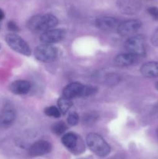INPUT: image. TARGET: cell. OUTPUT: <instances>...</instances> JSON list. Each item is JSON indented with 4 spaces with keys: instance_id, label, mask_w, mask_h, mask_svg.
<instances>
[{
    "instance_id": "f546056e",
    "label": "cell",
    "mask_w": 158,
    "mask_h": 159,
    "mask_svg": "<svg viewBox=\"0 0 158 159\" xmlns=\"http://www.w3.org/2000/svg\"><path fill=\"white\" fill-rule=\"evenodd\" d=\"M0 30H1V26H0Z\"/></svg>"
},
{
    "instance_id": "7c38bea8",
    "label": "cell",
    "mask_w": 158,
    "mask_h": 159,
    "mask_svg": "<svg viewBox=\"0 0 158 159\" xmlns=\"http://www.w3.org/2000/svg\"><path fill=\"white\" fill-rule=\"evenodd\" d=\"M119 23L117 19L110 16L99 17L95 20V25L99 29L105 31H110L118 27Z\"/></svg>"
},
{
    "instance_id": "30bf717a",
    "label": "cell",
    "mask_w": 158,
    "mask_h": 159,
    "mask_svg": "<svg viewBox=\"0 0 158 159\" xmlns=\"http://www.w3.org/2000/svg\"><path fill=\"white\" fill-rule=\"evenodd\" d=\"M138 61H139V57L127 52L118 54L114 59L115 65L121 68L133 66L138 63Z\"/></svg>"
},
{
    "instance_id": "8fae6325",
    "label": "cell",
    "mask_w": 158,
    "mask_h": 159,
    "mask_svg": "<svg viewBox=\"0 0 158 159\" xmlns=\"http://www.w3.org/2000/svg\"><path fill=\"white\" fill-rule=\"evenodd\" d=\"M117 6L121 12L127 15L136 13L140 9V5L136 0H119Z\"/></svg>"
},
{
    "instance_id": "4fadbf2b",
    "label": "cell",
    "mask_w": 158,
    "mask_h": 159,
    "mask_svg": "<svg viewBox=\"0 0 158 159\" xmlns=\"http://www.w3.org/2000/svg\"><path fill=\"white\" fill-rule=\"evenodd\" d=\"M84 85L79 82H72L65 86L63 90V96L67 99H74L76 97H81Z\"/></svg>"
},
{
    "instance_id": "277c9868",
    "label": "cell",
    "mask_w": 158,
    "mask_h": 159,
    "mask_svg": "<svg viewBox=\"0 0 158 159\" xmlns=\"http://www.w3.org/2000/svg\"><path fill=\"white\" fill-rule=\"evenodd\" d=\"M6 41L9 48L25 56L31 54V50L29 44L19 35L15 34H9L6 37Z\"/></svg>"
},
{
    "instance_id": "9a60e30c",
    "label": "cell",
    "mask_w": 158,
    "mask_h": 159,
    "mask_svg": "<svg viewBox=\"0 0 158 159\" xmlns=\"http://www.w3.org/2000/svg\"><path fill=\"white\" fill-rule=\"evenodd\" d=\"M140 73L146 78H158V61H149L143 64Z\"/></svg>"
},
{
    "instance_id": "7a4b0ae2",
    "label": "cell",
    "mask_w": 158,
    "mask_h": 159,
    "mask_svg": "<svg viewBox=\"0 0 158 159\" xmlns=\"http://www.w3.org/2000/svg\"><path fill=\"white\" fill-rule=\"evenodd\" d=\"M86 143L90 150L98 156L105 157L111 152V148L108 143L98 134H88L86 138Z\"/></svg>"
},
{
    "instance_id": "4316f807",
    "label": "cell",
    "mask_w": 158,
    "mask_h": 159,
    "mask_svg": "<svg viewBox=\"0 0 158 159\" xmlns=\"http://www.w3.org/2000/svg\"><path fill=\"white\" fill-rule=\"evenodd\" d=\"M155 88L156 89V90H158V82H156L155 84Z\"/></svg>"
},
{
    "instance_id": "5b68a950",
    "label": "cell",
    "mask_w": 158,
    "mask_h": 159,
    "mask_svg": "<svg viewBox=\"0 0 158 159\" xmlns=\"http://www.w3.org/2000/svg\"><path fill=\"white\" fill-rule=\"evenodd\" d=\"M34 55L40 61L50 62L57 57V51L53 45L42 43L37 47L34 51Z\"/></svg>"
},
{
    "instance_id": "83f0119b",
    "label": "cell",
    "mask_w": 158,
    "mask_h": 159,
    "mask_svg": "<svg viewBox=\"0 0 158 159\" xmlns=\"http://www.w3.org/2000/svg\"><path fill=\"white\" fill-rule=\"evenodd\" d=\"M156 136H157V138H158V128H157V130H156Z\"/></svg>"
},
{
    "instance_id": "5bb4252c",
    "label": "cell",
    "mask_w": 158,
    "mask_h": 159,
    "mask_svg": "<svg viewBox=\"0 0 158 159\" xmlns=\"http://www.w3.org/2000/svg\"><path fill=\"white\" fill-rule=\"evenodd\" d=\"M30 88V83L26 80H16L9 85V90L15 95L26 94L29 92Z\"/></svg>"
},
{
    "instance_id": "ac0fdd59",
    "label": "cell",
    "mask_w": 158,
    "mask_h": 159,
    "mask_svg": "<svg viewBox=\"0 0 158 159\" xmlns=\"http://www.w3.org/2000/svg\"><path fill=\"white\" fill-rule=\"evenodd\" d=\"M99 114L96 111H89L85 113L82 117V123L85 125H91L99 119Z\"/></svg>"
},
{
    "instance_id": "e0dca14e",
    "label": "cell",
    "mask_w": 158,
    "mask_h": 159,
    "mask_svg": "<svg viewBox=\"0 0 158 159\" xmlns=\"http://www.w3.org/2000/svg\"><path fill=\"white\" fill-rule=\"evenodd\" d=\"M71 107H72L71 99H67L64 96H61L57 100V108L62 114H65V113H68L70 109L71 108Z\"/></svg>"
},
{
    "instance_id": "7402d4cb",
    "label": "cell",
    "mask_w": 158,
    "mask_h": 159,
    "mask_svg": "<svg viewBox=\"0 0 158 159\" xmlns=\"http://www.w3.org/2000/svg\"><path fill=\"white\" fill-rule=\"evenodd\" d=\"M79 122V116L76 112H71L68 114V124L71 126H76Z\"/></svg>"
},
{
    "instance_id": "603a6c76",
    "label": "cell",
    "mask_w": 158,
    "mask_h": 159,
    "mask_svg": "<svg viewBox=\"0 0 158 159\" xmlns=\"http://www.w3.org/2000/svg\"><path fill=\"white\" fill-rule=\"evenodd\" d=\"M147 12L148 13L153 17L154 20H158V8L155 7V6H152V7L148 8L147 9Z\"/></svg>"
},
{
    "instance_id": "8992f818",
    "label": "cell",
    "mask_w": 158,
    "mask_h": 159,
    "mask_svg": "<svg viewBox=\"0 0 158 159\" xmlns=\"http://www.w3.org/2000/svg\"><path fill=\"white\" fill-rule=\"evenodd\" d=\"M142 26V23L138 20H129L119 23L117 32L122 37H129L139 30Z\"/></svg>"
},
{
    "instance_id": "9c48e42d",
    "label": "cell",
    "mask_w": 158,
    "mask_h": 159,
    "mask_svg": "<svg viewBox=\"0 0 158 159\" xmlns=\"http://www.w3.org/2000/svg\"><path fill=\"white\" fill-rule=\"evenodd\" d=\"M52 149L50 143L45 140H40L30 146L29 154L32 157L41 156L50 152Z\"/></svg>"
},
{
    "instance_id": "cb8c5ba5",
    "label": "cell",
    "mask_w": 158,
    "mask_h": 159,
    "mask_svg": "<svg viewBox=\"0 0 158 159\" xmlns=\"http://www.w3.org/2000/svg\"><path fill=\"white\" fill-rule=\"evenodd\" d=\"M7 27L8 29L10 31H12V32H17V31H19V30H20L19 29L18 26L16 25V23H14L13 21H9L7 24Z\"/></svg>"
},
{
    "instance_id": "d4e9b609",
    "label": "cell",
    "mask_w": 158,
    "mask_h": 159,
    "mask_svg": "<svg viewBox=\"0 0 158 159\" xmlns=\"http://www.w3.org/2000/svg\"><path fill=\"white\" fill-rule=\"evenodd\" d=\"M151 42L155 47H158V29H156L152 35Z\"/></svg>"
},
{
    "instance_id": "ffe728a7",
    "label": "cell",
    "mask_w": 158,
    "mask_h": 159,
    "mask_svg": "<svg viewBox=\"0 0 158 159\" xmlns=\"http://www.w3.org/2000/svg\"><path fill=\"white\" fill-rule=\"evenodd\" d=\"M44 113L48 116H51V117L58 118L60 116V112L58 110V108L54 106H50V107H47L45 108Z\"/></svg>"
},
{
    "instance_id": "52a82bcc",
    "label": "cell",
    "mask_w": 158,
    "mask_h": 159,
    "mask_svg": "<svg viewBox=\"0 0 158 159\" xmlns=\"http://www.w3.org/2000/svg\"><path fill=\"white\" fill-rule=\"evenodd\" d=\"M66 32L63 29H52L41 34L40 37V41L46 44L58 43L64 38Z\"/></svg>"
},
{
    "instance_id": "484cf974",
    "label": "cell",
    "mask_w": 158,
    "mask_h": 159,
    "mask_svg": "<svg viewBox=\"0 0 158 159\" xmlns=\"http://www.w3.org/2000/svg\"><path fill=\"white\" fill-rule=\"evenodd\" d=\"M4 17H5V13H4V12H3L2 9H0V21L3 20V19H4Z\"/></svg>"
},
{
    "instance_id": "f1b7e54d",
    "label": "cell",
    "mask_w": 158,
    "mask_h": 159,
    "mask_svg": "<svg viewBox=\"0 0 158 159\" xmlns=\"http://www.w3.org/2000/svg\"><path fill=\"white\" fill-rule=\"evenodd\" d=\"M0 48H1V45H0Z\"/></svg>"
},
{
    "instance_id": "d6986e66",
    "label": "cell",
    "mask_w": 158,
    "mask_h": 159,
    "mask_svg": "<svg viewBox=\"0 0 158 159\" xmlns=\"http://www.w3.org/2000/svg\"><path fill=\"white\" fill-rule=\"evenodd\" d=\"M68 129V126L63 121L57 122L52 126V131L57 135H61L64 133Z\"/></svg>"
},
{
    "instance_id": "3957f363",
    "label": "cell",
    "mask_w": 158,
    "mask_h": 159,
    "mask_svg": "<svg viewBox=\"0 0 158 159\" xmlns=\"http://www.w3.org/2000/svg\"><path fill=\"white\" fill-rule=\"evenodd\" d=\"M124 47L127 53L137 57L145 56L146 54V42L143 35L138 34L129 37L125 40Z\"/></svg>"
},
{
    "instance_id": "ba28073f",
    "label": "cell",
    "mask_w": 158,
    "mask_h": 159,
    "mask_svg": "<svg viewBox=\"0 0 158 159\" xmlns=\"http://www.w3.org/2000/svg\"><path fill=\"white\" fill-rule=\"evenodd\" d=\"M16 117L15 108L11 104H6L0 113V127L3 128L12 125Z\"/></svg>"
},
{
    "instance_id": "2e32d148",
    "label": "cell",
    "mask_w": 158,
    "mask_h": 159,
    "mask_svg": "<svg viewBox=\"0 0 158 159\" xmlns=\"http://www.w3.org/2000/svg\"><path fill=\"white\" fill-rule=\"evenodd\" d=\"M77 141H78V138L77 135L72 132H69L67 133L62 137V144L65 146L69 150H74L75 148L77 147Z\"/></svg>"
},
{
    "instance_id": "6da1fadb",
    "label": "cell",
    "mask_w": 158,
    "mask_h": 159,
    "mask_svg": "<svg viewBox=\"0 0 158 159\" xmlns=\"http://www.w3.org/2000/svg\"><path fill=\"white\" fill-rule=\"evenodd\" d=\"M58 23V20L52 14L36 15L31 17L27 23V27L34 34L44 33L52 30Z\"/></svg>"
},
{
    "instance_id": "44dd1931",
    "label": "cell",
    "mask_w": 158,
    "mask_h": 159,
    "mask_svg": "<svg viewBox=\"0 0 158 159\" xmlns=\"http://www.w3.org/2000/svg\"><path fill=\"white\" fill-rule=\"evenodd\" d=\"M97 90L98 89L93 85H84L81 97H86V96H89L91 95L94 94L97 92Z\"/></svg>"
}]
</instances>
